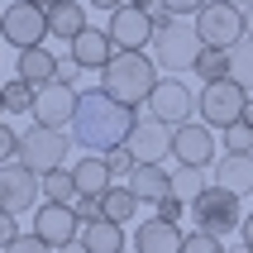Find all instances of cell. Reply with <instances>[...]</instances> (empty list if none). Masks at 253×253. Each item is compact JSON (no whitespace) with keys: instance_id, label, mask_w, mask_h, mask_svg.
I'll use <instances>...</instances> for the list:
<instances>
[{"instance_id":"30bf717a","label":"cell","mask_w":253,"mask_h":253,"mask_svg":"<svg viewBox=\"0 0 253 253\" xmlns=\"http://www.w3.org/2000/svg\"><path fill=\"white\" fill-rule=\"evenodd\" d=\"M148 110L163 120V125H186L191 115H201V91H186V82L177 77H163L148 96Z\"/></svg>"},{"instance_id":"603a6c76","label":"cell","mask_w":253,"mask_h":253,"mask_svg":"<svg viewBox=\"0 0 253 253\" xmlns=\"http://www.w3.org/2000/svg\"><path fill=\"white\" fill-rule=\"evenodd\" d=\"M19 77H24L29 86L57 82V53H48V48H29V53H19Z\"/></svg>"},{"instance_id":"277c9868","label":"cell","mask_w":253,"mask_h":253,"mask_svg":"<svg viewBox=\"0 0 253 253\" xmlns=\"http://www.w3.org/2000/svg\"><path fill=\"white\" fill-rule=\"evenodd\" d=\"M67 153H72V139L62 129L34 125V129L19 134V158H14V163H24V168H34L39 177H48V172L67 168Z\"/></svg>"},{"instance_id":"2e32d148","label":"cell","mask_w":253,"mask_h":253,"mask_svg":"<svg viewBox=\"0 0 253 253\" xmlns=\"http://www.w3.org/2000/svg\"><path fill=\"white\" fill-rule=\"evenodd\" d=\"M182 244H186L182 225H172L163 215H148V220L134 229V249L139 253H182Z\"/></svg>"},{"instance_id":"d6a6232c","label":"cell","mask_w":253,"mask_h":253,"mask_svg":"<svg viewBox=\"0 0 253 253\" xmlns=\"http://www.w3.org/2000/svg\"><path fill=\"white\" fill-rule=\"evenodd\" d=\"M72 211L82 215V225H91V220H105V206H100V196H77V206Z\"/></svg>"},{"instance_id":"b9f144b4","label":"cell","mask_w":253,"mask_h":253,"mask_svg":"<svg viewBox=\"0 0 253 253\" xmlns=\"http://www.w3.org/2000/svg\"><path fill=\"white\" fill-rule=\"evenodd\" d=\"M225 253H253V244H244V239L239 244H225Z\"/></svg>"},{"instance_id":"484cf974","label":"cell","mask_w":253,"mask_h":253,"mask_svg":"<svg viewBox=\"0 0 253 253\" xmlns=\"http://www.w3.org/2000/svg\"><path fill=\"white\" fill-rule=\"evenodd\" d=\"M77 196H82V191H77V177H72L67 168H57V172L43 177V201H53V206H72Z\"/></svg>"},{"instance_id":"ac0fdd59","label":"cell","mask_w":253,"mask_h":253,"mask_svg":"<svg viewBox=\"0 0 253 253\" xmlns=\"http://www.w3.org/2000/svg\"><path fill=\"white\" fill-rule=\"evenodd\" d=\"M72 177H77V191H82V196H105L115 186V172H110V163H105V153H82L72 163Z\"/></svg>"},{"instance_id":"d4e9b609","label":"cell","mask_w":253,"mask_h":253,"mask_svg":"<svg viewBox=\"0 0 253 253\" xmlns=\"http://www.w3.org/2000/svg\"><path fill=\"white\" fill-rule=\"evenodd\" d=\"M191 72H196L206 86L229 82V48H201V57H196V67H191Z\"/></svg>"},{"instance_id":"ee69618b","label":"cell","mask_w":253,"mask_h":253,"mask_svg":"<svg viewBox=\"0 0 253 253\" xmlns=\"http://www.w3.org/2000/svg\"><path fill=\"white\" fill-rule=\"evenodd\" d=\"M125 5H134V10H158V0H125Z\"/></svg>"},{"instance_id":"52a82bcc","label":"cell","mask_w":253,"mask_h":253,"mask_svg":"<svg viewBox=\"0 0 253 253\" xmlns=\"http://www.w3.org/2000/svg\"><path fill=\"white\" fill-rule=\"evenodd\" d=\"M191 24H196L206 48H234V43H244V10L229 5V0H211Z\"/></svg>"},{"instance_id":"1f68e13d","label":"cell","mask_w":253,"mask_h":253,"mask_svg":"<svg viewBox=\"0 0 253 253\" xmlns=\"http://www.w3.org/2000/svg\"><path fill=\"white\" fill-rule=\"evenodd\" d=\"M105 163H110V172H115V177H129V172L139 168V158L129 153V148H110V153H105Z\"/></svg>"},{"instance_id":"6da1fadb","label":"cell","mask_w":253,"mask_h":253,"mask_svg":"<svg viewBox=\"0 0 253 253\" xmlns=\"http://www.w3.org/2000/svg\"><path fill=\"white\" fill-rule=\"evenodd\" d=\"M139 125V110L115 100L110 91H82L77 100V115H72V139L82 143L86 153H110V148H125L129 129Z\"/></svg>"},{"instance_id":"5bb4252c","label":"cell","mask_w":253,"mask_h":253,"mask_svg":"<svg viewBox=\"0 0 253 253\" xmlns=\"http://www.w3.org/2000/svg\"><path fill=\"white\" fill-rule=\"evenodd\" d=\"M34 234H39L48 249H67V244L82 239V215L72 211V206H39L34 211Z\"/></svg>"},{"instance_id":"ba28073f","label":"cell","mask_w":253,"mask_h":253,"mask_svg":"<svg viewBox=\"0 0 253 253\" xmlns=\"http://www.w3.org/2000/svg\"><path fill=\"white\" fill-rule=\"evenodd\" d=\"M172 139H177V125H163L148 105H139V125L129 129V153L139 158V163H163L172 153Z\"/></svg>"},{"instance_id":"44dd1931","label":"cell","mask_w":253,"mask_h":253,"mask_svg":"<svg viewBox=\"0 0 253 253\" xmlns=\"http://www.w3.org/2000/svg\"><path fill=\"white\" fill-rule=\"evenodd\" d=\"M82 244L91 253H125V225H115V220H91V225H82Z\"/></svg>"},{"instance_id":"f1b7e54d","label":"cell","mask_w":253,"mask_h":253,"mask_svg":"<svg viewBox=\"0 0 253 253\" xmlns=\"http://www.w3.org/2000/svg\"><path fill=\"white\" fill-rule=\"evenodd\" d=\"M34 96H39V86H29L24 77L5 82V115H29L34 110Z\"/></svg>"},{"instance_id":"74e56055","label":"cell","mask_w":253,"mask_h":253,"mask_svg":"<svg viewBox=\"0 0 253 253\" xmlns=\"http://www.w3.org/2000/svg\"><path fill=\"white\" fill-rule=\"evenodd\" d=\"M158 5H163L168 14H201L211 0H158Z\"/></svg>"},{"instance_id":"d590c367","label":"cell","mask_w":253,"mask_h":253,"mask_svg":"<svg viewBox=\"0 0 253 253\" xmlns=\"http://www.w3.org/2000/svg\"><path fill=\"white\" fill-rule=\"evenodd\" d=\"M5 253H57V249H48V244H43L39 234H19V239H14Z\"/></svg>"},{"instance_id":"7402d4cb","label":"cell","mask_w":253,"mask_h":253,"mask_svg":"<svg viewBox=\"0 0 253 253\" xmlns=\"http://www.w3.org/2000/svg\"><path fill=\"white\" fill-rule=\"evenodd\" d=\"M48 29H53V39H77L86 29V10L77 5V0H57V5H48Z\"/></svg>"},{"instance_id":"ffe728a7","label":"cell","mask_w":253,"mask_h":253,"mask_svg":"<svg viewBox=\"0 0 253 253\" xmlns=\"http://www.w3.org/2000/svg\"><path fill=\"white\" fill-rule=\"evenodd\" d=\"M215 186L234 196H253V153H225V163L215 168Z\"/></svg>"},{"instance_id":"d6986e66","label":"cell","mask_w":253,"mask_h":253,"mask_svg":"<svg viewBox=\"0 0 253 253\" xmlns=\"http://www.w3.org/2000/svg\"><path fill=\"white\" fill-rule=\"evenodd\" d=\"M129 191L139 201H148V206H158V201H168L172 196V172L168 168H158V163H139V168L129 172Z\"/></svg>"},{"instance_id":"f6af8a7d","label":"cell","mask_w":253,"mask_h":253,"mask_svg":"<svg viewBox=\"0 0 253 253\" xmlns=\"http://www.w3.org/2000/svg\"><path fill=\"white\" fill-rule=\"evenodd\" d=\"M57 253H91V249H86V244L77 239V244H67V249H57Z\"/></svg>"},{"instance_id":"60d3db41","label":"cell","mask_w":253,"mask_h":253,"mask_svg":"<svg viewBox=\"0 0 253 253\" xmlns=\"http://www.w3.org/2000/svg\"><path fill=\"white\" fill-rule=\"evenodd\" d=\"M244 39H253V5H244Z\"/></svg>"},{"instance_id":"f546056e","label":"cell","mask_w":253,"mask_h":253,"mask_svg":"<svg viewBox=\"0 0 253 253\" xmlns=\"http://www.w3.org/2000/svg\"><path fill=\"white\" fill-rule=\"evenodd\" d=\"M225 153H253V129L244 125V120L225 129Z\"/></svg>"},{"instance_id":"c3c4849f","label":"cell","mask_w":253,"mask_h":253,"mask_svg":"<svg viewBox=\"0 0 253 253\" xmlns=\"http://www.w3.org/2000/svg\"><path fill=\"white\" fill-rule=\"evenodd\" d=\"M34 5H43V10H48V5H57V0H34Z\"/></svg>"},{"instance_id":"4316f807","label":"cell","mask_w":253,"mask_h":253,"mask_svg":"<svg viewBox=\"0 0 253 253\" xmlns=\"http://www.w3.org/2000/svg\"><path fill=\"white\" fill-rule=\"evenodd\" d=\"M201 191H206V168H177V172H172V196H177V201L196 206Z\"/></svg>"},{"instance_id":"5b68a950","label":"cell","mask_w":253,"mask_h":253,"mask_svg":"<svg viewBox=\"0 0 253 253\" xmlns=\"http://www.w3.org/2000/svg\"><path fill=\"white\" fill-rule=\"evenodd\" d=\"M48 34H53V29H48V10L34 5V0H14V5L0 10V39L10 43V48H19V53L43 48Z\"/></svg>"},{"instance_id":"8992f818","label":"cell","mask_w":253,"mask_h":253,"mask_svg":"<svg viewBox=\"0 0 253 253\" xmlns=\"http://www.w3.org/2000/svg\"><path fill=\"white\" fill-rule=\"evenodd\" d=\"M191 220H196V229H206V234H215V239H229V229L244 225L239 196L225 191V186H206L201 201L191 206Z\"/></svg>"},{"instance_id":"8fae6325","label":"cell","mask_w":253,"mask_h":253,"mask_svg":"<svg viewBox=\"0 0 253 253\" xmlns=\"http://www.w3.org/2000/svg\"><path fill=\"white\" fill-rule=\"evenodd\" d=\"M43 196V177L24 163H0V211H34V201Z\"/></svg>"},{"instance_id":"f35d334b","label":"cell","mask_w":253,"mask_h":253,"mask_svg":"<svg viewBox=\"0 0 253 253\" xmlns=\"http://www.w3.org/2000/svg\"><path fill=\"white\" fill-rule=\"evenodd\" d=\"M14 239H19V225H14L10 211H0V249H10Z\"/></svg>"},{"instance_id":"7a4b0ae2","label":"cell","mask_w":253,"mask_h":253,"mask_svg":"<svg viewBox=\"0 0 253 253\" xmlns=\"http://www.w3.org/2000/svg\"><path fill=\"white\" fill-rule=\"evenodd\" d=\"M163 82L158 77V62L143 53H115L110 62H105V72H100V91H110L115 100H125V105H148V96H153V86Z\"/></svg>"},{"instance_id":"3957f363","label":"cell","mask_w":253,"mask_h":253,"mask_svg":"<svg viewBox=\"0 0 253 253\" xmlns=\"http://www.w3.org/2000/svg\"><path fill=\"white\" fill-rule=\"evenodd\" d=\"M201 48H206V43H201L196 24H186V19H168V24H158V34H153V62L168 67V72L196 67Z\"/></svg>"},{"instance_id":"e0dca14e","label":"cell","mask_w":253,"mask_h":253,"mask_svg":"<svg viewBox=\"0 0 253 253\" xmlns=\"http://www.w3.org/2000/svg\"><path fill=\"white\" fill-rule=\"evenodd\" d=\"M120 53L115 48V39H110V29H96V24H86L77 39H72V57L82 62L86 72H105V62Z\"/></svg>"},{"instance_id":"9a60e30c","label":"cell","mask_w":253,"mask_h":253,"mask_svg":"<svg viewBox=\"0 0 253 253\" xmlns=\"http://www.w3.org/2000/svg\"><path fill=\"white\" fill-rule=\"evenodd\" d=\"M172 158L182 168H211L215 163V134L206 120H186L177 125V139H172Z\"/></svg>"},{"instance_id":"4dcf8cb0","label":"cell","mask_w":253,"mask_h":253,"mask_svg":"<svg viewBox=\"0 0 253 253\" xmlns=\"http://www.w3.org/2000/svg\"><path fill=\"white\" fill-rule=\"evenodd\" d=\"M182 253H225V239H215V234H206V229H191L182 244Z\"/></svg>"},{"instance_id":"8d00e7d4","label":"cell","mask_w":253,"mask_h":253,"mask_svg":"<svg viewBox=\"0 0 253 253\" xmlns=\"http://www.w3.org/2000/svg\"><path fill=\"white\" fill-rule=\"evenodd\" d=\"M191 211V206H186V201H177V196H168V201H158V215H163V220H172V225H182V215Z\"/></svg>"},{"instance_id":"83f0119b","label":"cell","mask_w":253,"mask_h":253,"mask_svg":"<svg viewBox=\"0 0 253 253\" xmlns=\"http://www.w3.org/2000/svg\"><path fill=\"white\" fill-rule=\"evenodd\" d=\"M229 82H239L253 96V39H244V43L229 48Z\"/></svg>"},{"instance_id":"7c38bea8","label":"cell","mask_w":253,"mask_h":253,"mask_svg":"<svg viewBox=\"0 0 253 253\" xmlns=\"http://www.w3.org/2000/svg\"><path fill=\"white\" fill-rule=\"evenodd\" d=\"M153 34H158L153 10H134V5L110 10V39H115L120 53H143V48L153 43Z\"/></svg>"},{"instance_id":"836d02e7","label":"cell","mask_w":253,"mask_h":253,"mask_svg":"<svg viewBox=\"0 0 253 253\" xmlns=\"http://www.w3.org/2000/svg\"><path fill=\"white\" fill-rule=\"evenodd\" d=\"M10 158H19V129L0 120V163H10Z\"/></svg>"},{"instance_id":"e575fe53","label":"cell","mask_w":253,"mask_h":253,"mask_svg":"<svg viewBox=\"0 0 253 253\" xmlns=\"http://www.w3.org/2000/svg\"><path fill=\"white\" fill-rule=\"evenodd\" d=\"M82 62H77V57H57V82H62V86H77V82H82Z\"/></svg>"},{"instance_id":"681fc988","label":"cell","mask_w":253,"mask_h":253,"mask_svg":"<svg viewBox=\"0 0 253 253\" xmlns=\"http://www.w3.org/2000/svg\"><path fill=\"white\" fill-rule=\"evenodd\" d=\"M229 5H239V10H244V5H253V0H229Z\"/></svg>"},{"instance_id":"7dc6e473","label":"cell","mask_w":253,"mask_h":253,"mask_svg":"<svg viewBox=\"0 0 253 253\" xmlns=\"http://www.w3.org/2000/svg\"><path fill=\"white\" fill-rule=\"evenodd\" d=\"M0 115H5V86H0Z\"/></svg>"},{"instance_id":"9c48e42d","label":"cell","mask_w":253,"mask_h":253,"mask_svg":"<svg viewBox=\"0 0 253 253\" xmlns=\"http://www.w3.org/2000/svg\"><path fill=\"white\" fill-rule=\"evenodd\" d=\"M244 105H249V91L239 82H215L201 91V120L211 129H229L244 120Z\"/></svg>"},{"instance_id":"ab89813d","label":"cell","mask_w":253,"mask_h":253,"mask_svg":"<svg viewBox=\"0 0 253 253\" xmlns=\"http://www.w3.org/2000/svg\"><path fill=\"white\" fill-rule=\"evenodd\" d=\"M239 239H244V244H253V211L244 215V225H239Z\"/></svg>"},{"instance_id":"bcb514c9","label":"cell","mask_w":253,"mask_h":253,"mask_svg":"<svg viewBox=\"0 0 253 253\" xmlns=\"http://www.w3.org/2000/svg\"><path fill=\"white\" fill-rule=\"evenodd\" d=\"M244 125L253 129V96H249V105H244Z\"/></svg>"},{"instance_id":"7bdbcfd3","label":"cell","mask_w":253,"mask_h":253,"mask_svg":"<svg viewBox=\"0 0 253 253\" xmlns=\"http://www.w3.org/2000/svg\"><path fill=\"white\" fill-rule=\"evenodd\" d=\"M91 5H96V10H120L125 0H91Z\"/></svg>"},{"instance_id":"4fadbf2b","label":"cell","mask_w":253,"mask_h":253,"mask_svg":"<svg viewBox=\"0 0 253 253\" xmlns=\"http://www.w3.org/2000/svg\"><path fill=\"white\" fill-rule=\"evenodd\" d=\"M77 100H82V91H77V86H62V82L39 86V96H34V125H48V129H72Z\"/></svg>"},{"instance_id":"cb8c5ba5","label":"cell","mask_w":253,"mask_h":253,"mask_svg":"<svg viewBox=\"0 0 253 253\" xmlns=\"http://www.w3.org/2000/svg\"><path fill=\"white\" fill-rule=\"evenodd\" d=\"M100 206H105V220H115V225H129L134 215H139V206L143 201L129 191V186H110L105 196H100Z\"/></svg>"}]
</instances>
